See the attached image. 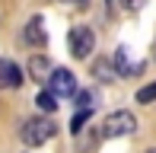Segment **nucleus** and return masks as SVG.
<instances>
[{"label":"nucleus","mask_w":156,"mask_h":153,"mask_svg":"<svg viewBox=\"0 0 156 153\" xmlns=\"http://www.w3.org/2000/svg\"><path fill=\"white\" fill-rule=\"evenodd\" d=\"M76 105H83V109H93V93L80 89V93H76Z\"/></svg>","instance_id":"obj_12"},{"label":"nucleus","mask_w":156,"mask_h":153,"mask_svg":"<svg viewBox=\"0 0 156 153\" xmlns=\"http://www.w3.org/2000/svg\"><path fill=\"white\" fill-rule=\"evenodd\" d=\"M19 83H23V70H19L13 61L0 58V89H16Z\"/></svg>","instance_id":"obj_6"},{"label":"nucleus","mask_w":156,"mask_h":153,"mask_svg":"<svg viewBox=\"0 0 156 153\" xmlns=\"http://www.w3.org/2000/svg\"><path fill=\"white\" fill-rule=\"evenodd\" d=\"M19 137H23L26 147H41V144H48L54 137V121H51V118H41V115L29 118V121L23 124V134H19Z\"/></svg>","instance_id":"obj_1"},{"label":"nucleus","mask_w":156,"mask_h":153,"mask_svg":"<svg viewBox=\"0 0 156 153\" xmlns=\"http://www.w3.org/2000/svg\"><path fill=\"white\" fill-rule=\"evenodd\" d=\"M48 93H51L54 99H61V96H76V80H73V73H70L67 67H54L51 80H48Z\"/></svg>","instance_id":"obj_4"},{"label":"nucleus","mask_w":156,"mask_h":153,"mask_svg":"<svg viewBox=\"0 0 156 153\" xmlns=\"http://www.w3.org/2000/svg\"><path fill=\"white\" fill-rule=\"evenodd\" d=\"M35 102H38V109H41V112H54V109H58V99H54V96L48 93V89H41Z\"/></svg>","instance_id":"obj_8"},{"label":"nucleus","mask_w":156,"mask_h":153,"mask_svg":"<svg viewBox=\"0 0 156 153\" xmlns=\"http://www.w3.org/2000/svg\"><path fill=\"white\" fill-rule=\"evenodd\" d=\"M137 102H140V105L156 102V83H150V86H144V89H137Z\"/></svg>","instance_id":"obj_9"},{"label":"nucleus","mask_w":156,"mask_h":153,"mask_svg":"<svg viewBox=\"0 0 156 153\" xmlns=\"http://www.w3.org/2000/svg\"><path fill=\"white\" fill-rule=\"evenodd\" d=\"M134 131H137V118H134L131 112H112V115H105V121H102V137L105 141L134 134Z\"/></svg>","instance_id":"obj_2"},{"label":"nucleus","mask_w":156,"mask_h":153,"mask_svg":"<svg viewBox=\"0 0 156 153\" xmlns=\"http://www.w3.org/2000/svg\"><path fill=\"white\" fill-rule=\"evenodd\" d=\"M93 70L99 73V80H112V64H108V61H96Z\"/></svg>","instance_id":"obj_11"},{"label":"nucleus","mask_w":156,"mask_h":153,"mask_svg":"<svg viewBox=\"0 0 156 153\" xmlns=\"http://www.w3.org/2000/svg\"><path fill=\"white\" fill-rule=\"evenodd\" d=\"M67 3H73V6H80V10H83V6H89V0H67Z\"/></svg>","instance_id":"obj_14"},{"label":"nucleus","mask_w":156,"mask_h":153,"mask_svg":"<svg viewBox=\"0 0 156 153\" xmlns=\"http://www.w3.org/2000/svg\"><path fill=\"white\" fill-rule=\"evenodd\" d=\"M67 48H70V54H73V58H89V54H93V48H96L93 29H89V26H73V29H70V35H67Z\"/></svg>","instance_id":"obj_3"},{"label":"nucleus","mask_w":156,"mask_h":153,"mask_svg":"<svg viewBox=\"0 0 156 153\" xmlns=\"http://www.w3.org/2000/svg\"><path fill=\"white\" fill-rule=\"evenodd\" d=\"M153 153H156V150H153Z\"/></svg>","instance_id":"obj_15"},{"label":"nucleus","mask_w":156,"mask_h":153,"mask_svg":"<svg viewBox=\"0 0 156 153\" xmlns=\"http://www.w3.org/2000/svg\"><path fill=\"white\" fill-rule=\"evenodd\" d=\"M86 121H89V109H83V112H76V115H73V121H70V131H73V134H80Z\"/></svg>","instance_id":"obj_10"},{"label":"nucleus","mask_w":156,"mask_h":153,"mask_svg":"<svg viewBox=\"0 0 156 153\" xmlns=\"http://www.w3.org/2000/svg\"><path fill=\"white\" fill-rule=\"evenodd\" d=\"M26 38H29V45H35V48H45V45H48L41 16H32V19H29V26H26Z\"/></svg>","instance_id":"obj_7"},{"label":"nucleus","mask_w":156,"mask_h":153,"mask_svg":"<svg viewBox=\"0 0 156 153\" xmlns=\"http://www.w3.org/2000/svg\"><path fill=\"white\" fill-rule=\"evenodd\" d=\"M144 3H147V0H121V6H124V10H140Z\"/></svg>","instance_id":"obj_13"},{"label":"nucleus","mask_w":156,"mask_h":153,"mask_svg":"<svg viewBox=\"0 0 156 153\" xmlns=\"http://www.w3.org/2000/svg\"><path fill=\"white\" fill-rule=\"evenodd\" d=\"M51 73H54V67H51V61H48L45 54L29 58V80H35V83H48V80H51Z\"/></svg>","instance_id":"obj_5"}]
</instances>
